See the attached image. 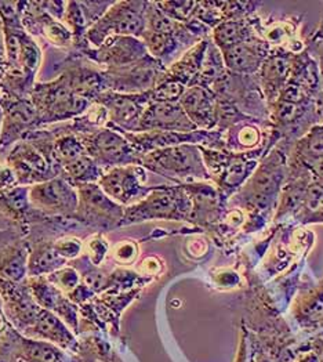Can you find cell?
Instances as JSON below:
<instances>
[{"mask_svg": "<svg viewBox=\"0 0 323 362\" xmlns=\"http://www.w3.org/2000/svg\"><path fill=\"white\" fill-rule=\"evenodd\" d=\"M202 148L194 144H181L176 147L148 152L140 156V163L149 170L165 177L188 180L210 179L206 170Z\"/></svg>", "mask_w": 323, "mask_h": 362, "instance_id": "obj_1", "label": "cell"}, {"mask_svg": "<svg viewBox=\"0 0 323 362\" xmlns=\"http://www.w3.org/2000/svg\"><path fill=\"white\" fill-rule=\"evenodd\" d=\"M147 4L144 1L114 3L108 14L91 28L90 39L94 45H101V40L108 33L133 37L143 36L147 28Z\"/></svg>", "mask_w": 323, "mask_h": 362, "instance_id": "obj_2", "label": "cell"}, {"mask_svg": "<svg viewBox=\"0 0 323 362\" xmlns=\"http://www.w3.org/2000/svg\"><path fill=\"white\" fill-rule=\"evenodd\" d=\"M136 132H196V126L189 121L180 103L149 104Z\"/></svg>", "mask_w": 323, "mask_h": 362, "instance_id": "obj_3", "label": "cell"}, {"mask_svg": "<svg viewBox=\"0 0 323 362\" xmlns=\"http://www.w3.org/2000/svg\"><path fill=\"white\" fill-rule=\"evenodd\" d=\"M221 54L224 65L230 72L242 76H250L252 74L257 72L266 60L268 46L263 40L252 36L247 40L221 52Z\"/></svg>", "mask_w": 323, "mask_h": 362, "instance_id": "obj_4", "label": "cell"}, {"mask_svg": "<svg viewBox=\"0 0 323 362\" xmlns=\"http://www.w3.org/2000/svg\"><path fill=\"white\" fill-rule=\"evenodd\" d=\"M88 150L102 165L140 163V156L131 144L112 130H101L91 141Z\"/></svg>", "mask_w": 323, "mask_h": 362, "instance_id": "obj_5", "label": "cell"}, {"mask_svg": "<svg viewBox=\"0 0 323 362\" xmlns=\"http://www.w3.org/2000/svg\"><path fill=\"white\" fill-rule=\"evenodd\" d=\"M180 105L196 129H211L217 123V95L207 88H188L180 98Z\"/></svg>", "mask_w": 323, "mask_h": 362, "instance_id": "obj_6", "label": "cell"}, {"mask_svg": "<svg viewBox=\"0 0 323 362\" xmlns=\"http://www.w3.org/2000/svg\"><path fill=\"white\" fill-rule=\"evenodd\" d=\"M146 180V173L141 168L126 166L117 168L108 175L101 177L100 184L104 191L120 202H129L130 199L139 197L140 194L151 189L143 188L141 181Z\"/></svg>", "mask_w": 323, "mask_h": 362, "instance_id": "obj_7", "label": "cell"}, {"mask_svg": "<svg viewBox=\"0 0 323 362\" xmlns=\"http://www.w3.org/2000/svg\"><path fill=\"white\" fill-rule=\"evenodd\" d=\"M147 46L133 36H115L101 47L100 61L112 66H126L147 57Z\"/></svg>", "mask_w": 323, "mask_h": 362, "instance_id": "obj_8", "label": "cell"}, {"mask_svg": "<svg viewBox=\"0 0 323 362\" xmlns=\"http://www.w3.org/2000/svg\"><path fill=\"white\" fill-rule=\"evenodd\" d=\"M30 198L39 205L45 206H59V205H71L75 202V194L71 191L69 185L64 181H50L43 185H36L30 191Z\"/></svg>", "mask_w": 323, "mask_h": 362, "instance_id": "obj_9", "label": "cell"}, {"mask_svg": "<svg viewBox=\"0 0 323 362\" xmlns=\"http://www.w3.org/2000/svg\"><path fill=\"white\" fill-rule=\"evenodd\" d=\"M254 36L250 28L246 25L245 21L231 18L227 21H221L213 32L214 45L220 52H224L237 43L247 40L249 37Z\"/></svg>", "mask_w": 323, "mask_h": 362, "instance_id": "obj_10", "label": "cell"}, {"mask_svg": "<svg viewBox=\"0 0 323 362\" xmlns=\"http://www.w3.org/2000/svg\"><path fill=\"white\" fill-rule=\"evenodd\" d=\"M289 64L282 57L266 59L263 64V81L264 88L269 89V93H278L282 88V82L286 78Z\"/></svg>", "mask_w": 323, "mask_h": 362, "instance_id": "obj_11", "label": "cell"}, {"mask_svg": "<svg viewBox=\"0 0 323 362\" xmlns=\"http://www.w3.org/2000/svg\"><path fill=\"white\" fill-rule=\"evenodd\" d=\"M315 173H317L319 182H321L319 187H323V159L315 163Z\"/></svg>", "mask_w": 323, "mask_h": 362, "instance_id": "obj_12", "label": "cell"}, {"mask_svg": "<svg viewBox=\"0 0 323 362\" xmlns=\"http://www.w3.org/2000/svg\"><path fill=\"white\" fill-rule=\"evenodd\" d=\"M318 56H319V65H321V78H322V86H323V42L318 46Z\"/></svg>", "mask_w": 323, "mask_h": 362, "instance_id": "obj_13", "label": "cell"}, {"mask_svg": "<svg viewBox=\"0 0 323 362\" xmlns=\"http://www.w3.org/2000/svg\"><path fill=\"white\" fill-rule=\"evenodd\" d=\"M318 36H319V37H322V39H323V17H322V24H321V30H318Z\"/></svg>", "mask_w": 323, "mask_h": 362, "instance_id": "obj_14", "label": "cell"}, {"mask_svg": "<svg viewBox=\"0 0 323 362\" xmlns=\"http://www.w3.org/2000/svg\"><path fill=\"white\" fill-rule=\"evenodd\" d=\"M319 356H321V361L323 362V349L321 350V353H319Z\"/></svg>", "mask_w": 323, "mask_h": 362, "instance_id": "obj_15", "label": "cell"}, {"mask_svg": "<svg viewBox=\"0 0 323 362\" xmlns=\"http://www.w3.org/2000/svg\"><path fill=\"white\" fill-rule=\"evenodd\" d=\"M322 115H323V101H322Z\"/></svg>", "mask_w": 323, "mask_h": 362, "instance_id": "obj_16", "label": "cell"}]
</instances>
